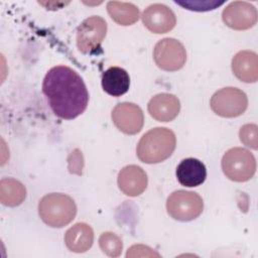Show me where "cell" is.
Segmentation results:
<instances>
[{"label":"cell","instance_id":"5b68a950","mask_svg":"<svg viewBox=\"0 0 258 258\" xmlns=\"http://www.w3.org/2000/svg\"><path fill=\"white\" fill-rule=\"evenodd\" d=\"M203 209V199L195 191L178 189L173 191L166 201L167 213L171 218L180 222L197 219Z\"/></svg>","mask_w":258,"mask_h":258},{"label":"cell","instance_id":"6da1fadb","mask_svg":"<svg viewBox=\"0 0 258 258\" xmlns=\"http://www.w3.org/2000/svg\"><path fill=\"white\" fill-rule=\"evenodd\" d=\"M42 91L52 112L61 119H75L88 106L87 87L79 74L69 67L51 68L44 77Z\"/></svg>","mask_w":258,"mask_h":258},{"label":"cell","instance_id":"8fae6325","mask_svg":"<svg viewBox=\"0 0 258 258\" xmlns=\"http://www.w3.org/2000/svg\"><path fill=\"white\" fill-rule=\"evenodd\" d=\"M144 26L153 33H166L170 31L176 23L173 11L166 5L155 3L149 5L142 13Z\"/></svg>","mask_w":258,"mask_h":258},{"label":"cell","instance_id":"4fadbf2b","mask_svg":"<svg viewBox=\"0 0 258 258\" xmlns=\"http://www.w3.org/2000/svg\"><path fill=\"white\" fill-rule=\"evenodd\" d=\"M147 174L138 165H127L118 174V186L123 194L129 197L141 195L147 186Z\"/></svg>","mask_w":258,"mask_h":258},{"label":"cell","instance_id":"3957f363","mask_svg":"<svg viewBox=\"0 0 258 258\" xmlns=\"http://www.w3.org/2000/svg\"><path fill=\"white\" fill-rule=\"evenodd\" d=\"M40 219L49 227L62 228L76 217L77 206L68 195L51 192L41 198L38 204Z\"/></svg>","mask_w":258,"mask_h":258},{"label":"cell","instance_id":"9c48e42d","mask_svg":"<svg viewBox=\"0 0 258 258\" xmlns=\"http://www.w3.org/2000/svg\"><path fill=\"white\" fill-rule=\"evenodd\" d=\"M222 19L232 29H249L257 22V10L249 2L234 1L223 10Z\"/></svg>","mask_w":258,"mask_h":258},{"label":"cell","instance_id":"7a4b0ae2","mask_svg":"<svg viewBox=\"0 0 258 258\" xmlns=\"http://www.w3.org/2000/svg\"><path fill=\"white\" fill-rule=\"evenodd\" d=\"M175 144L176 138L173 131L165 127H156L140 138L136 154L144 163H159L172 154Z\"/></svg>","mask_w":258,"mask_h":258},{"label":"cell","instance_id":"5bb4252c","mask_svg":"<svg viewBox=\"0 0 258 258\" xmlns=\"http://www.w3.org/2000/svg\"><path fill=\"white\" fill-rule=\"evenodd\" d=\"M234 75L244 83H255L258 80V56L254 51L241 50L232 59Z\"/></svg>","mask_w":258,"mask_h":258},{"label":"cell","instance_id":"52a82bcc","mask_svg":"<svg viewBox=\"0 0 258 258\" xmlns=\"http://www.w3.org/2000/svg\"><path fill=\"white\" fill-rule=\"evenodd\" d=\"M153 59L159 69L166 72H175L184 66L186 51L179 40L166 37L155 44Z\"/></svg>","mask_w":258,"mask_h":258},{"label":"cell","instance_id":"ffe728a7","mask_svg":"<svg viewBox=\"0 0 258 258\" xmlns=\"http://www.w3.org/2000/svg\"><path fill=\"white\" fill-rule=\"evenodd\" d=\"M99 246L109 257L120 256L123 249L121 238L112 232H105L101 234L99 238Z\"/></svg>","mask_w":258,"mask_h":258},{"label":"cell","instance_id":"7402d4cb","mask_svg":"<svg viewBox=\"0 0 258 258\" xmlns=\"http://www.w3.org/2000/svg\"><path fill=\"white\" fill-rule=\"evenodd\" d=\"M126 257H160V254L145 245H133L126 254Z\"/></svg>","mask_w":258,"mask_h":258},{"label":"cell","instance_id":"ac0fdd59","mask_svg":"<svg viewBox=\"0 0 258 258\" xmlns=\"http://www.w3.org/2000/svg\"><path fill=\"white\" fill-rule=\"evenodd\" d=\"M107 11L110 17L120 25H131L140 17L138 7L129 2L109 1L107 3Z\"/></svg>","mask_w":258,"mask_h":258},{"label":"cell","instance_id":"e0dca14e","mask_svg":"<svg viewBox=\"0 0 258 258\" xmlns=\"http://www.w3.org/2000/svg\"><path fill=\"white\" fill-rule=\"evenodd\" d=\"M129 86V75L122 68L111 67L102 76V87L104 91L113 97H119L127 93Z\"/></svg>","mask_w":258,"mask_h":258},{"label":"cell","instance_id":"2e32d148","mask_svg":"<svg viewBox=\"0 0 258 258\" xmlns=\"http://www.w3.org/2000/svg\"><path fill=\"white\" fill-rule=\"evenodd\" d=\"M94 242V232L90 225L77 223L71 227L64 235V243L68 249L75 253L88 251Z\"/></svg>","mask_w":258,"mask_h":258},{"label":"cell","instance_id":"44dd1931","mask_svg":"<svg viewBox=\"0 0 258 258\" xmlns=\"http://www.w3.org/2000/svg\"><path fill=\"white\" fill-rule=\"evenodd\" d=\"M239 137L241 142L252 149L258 148V127L256 124H245L240 128Z\"/></svg>","mask_w":258,"mask_h":258},{"label":"cell","instance_id":"ba28073f","mask_svg":"<svg viewBox=\"0 0 258 258\" xmlns=\"http://www.w3.org/2000/svg\"><path fill=\"white\" fill-rule=\"evenodd\" d=\"M107 33V23L100 16L85 19L77 29V46L83 53L98 49Z\"/></svg>","mask_w":258,"mask_h":258},{"label":"cell","instance_id":"7c38bea8","mask_svg":"<svg viewBox=\"0 0 258 258\" xmlns=\"http://www.w3.org/2000/svg\"><path fill=\"white\" fill-rule=\"evenodd\" d=\"M147 109L150 116L155 120L170 122L177 117L180 110V102L172 94L160 93L150 99Z\"/></svg>","mask_w":258,"mask_h":258},{"label":"cell","instance_id":"277c9868","mask_svg":"<svg viewBox=\"0 0 258 258\" xmlns=\"http://www.w3.org/2000/svg\"><path fill=\"white\" fill-rule=\"evenodd\" d=\"M222 169L224 174L231 180L247 181L253 177L256 171V160L248 149L234 147L224 154Z\"/></svg>","mask_w":258,"mask_h":258},{"label":"cell","instance_id":"d6986e66","mask_svg":"<svg viewBox=\"0 0 258 258\" xmlns=\"http://www.w3.org/2000/svg\"><path fill=\"white\" fill-rule=\"evenodd\" d=\"M26 198V188L19 180L11 177L0 181V202L7 207H16Z\"/></svg>","mask_w":258,"mask_h":258},{"label":"cell","instance_id":"8992f818","mask_svg":"<svg viewBox=\"0 0 258 258\" xmlns=\"http://www.w3.org/2000/svg\"><path fill=\"white\" fill-rule=\"evenodd\" d=\"M210 105L217 115L225 118H235L246 111L248 99L242 90L227 87L217 91L212 96Z\"/></svg>","mask_w":258,"mask_h":258},{"label":"cell","instance_id":"9a60e30c","mask_svg":"<svg viewBox=\"0 0 258 258\" xmlns=\"http://www.w3.org/2000/svg\"><path fill=\"white\" fill-rule=\"evenodd\" d=\"M176 177L183 186H199L207 177V169L201 160L191 157L185 158L176 167Z\"/></svg>","mask_w":258,"mask_h":258},{"label":"cell","instance_id":"30bf717a","mask_svg":"<svg viewBox=\"0 0 258 258\" xmlns=\"http://www.w3.org/2000/svg\"><path fill=\"white\" fill-rule=\"evenodd\" d=\"M112 120L120 131L133 135L142 129L144 116L139 106L134 103L123 102L116 105L113 109Z\"/></svg>","mask_w":258,"mask_h":258}]
</instances>
